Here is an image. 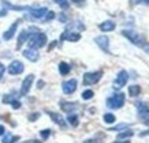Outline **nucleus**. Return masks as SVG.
Returning a JSON list of instances; mask_svg holds the SVG:
<instances>
[{
	"label": "nucleus",
	"mask_w": 149,
	"mask_h": 143,
	"mask_svg": "<svg viewBox=\"0 0 149 143\" xmlns=\"http://www.w3.org/2000/svg\"><path fill=\"white\" fill-rule=\"evenodd\" d=\"M47 44V36L41 31H37L33 34V37L29 41V48H33V49H38V48H42L44 45Z\"/></svg>",
	"instance_id": "obj_2"
},
{
	"label": "nucleus",
	"mask_w": 149,
	"mask_h": 143,
	"mask_svg": "<svg viewBox=\"0 0 149 143\" xmlns=\"http://www.w3.org/2000/svg\"><path fill=\"white\" fill-rule=\"evenodd\" d=\"M56 44H58L56 41H54V42H51V45H49V48H48V50H51V49H52V48H54V46H55V45H56Z\"/></svg>",
	"instance_id": "obj_35"
},
{
	"label": "nucleus",
	"mask_w": 149,
	"mask_h": 143,
	"mask_svg": "<svg viewBox=\"0 0 149 143\" xmlns=\"http://www.w3.org/2000/svg\"><path fill=\"white\" fill-rule=\"evenodd\" d=\"M85 143H97V142L93 140V139H89V140H85Z\"/></svg>",
	"instance_id": "obj_38"
},
{
	"label": "nucleus",
	"mask_w": 149,
	"mask_h": 143,
	"mask_svg": "<svg viewBox=\"0 0 149 143\" xmlns=\"http://www.w3.org/2000/svg\"><path fill=\"white\" fill-rule=\"evenodd\" d=\"M42 85H44V82H38V83H37V86H38V89H41V87H42Z\"/></svg>",
	"instance_id": "obj_39"
},
{
	"label": "nucleus",
	"mask_w": 149,
	"mask_h": 143,
	"mask_svg": "<svg viewBox=\"0 0 149 143\" xmlns=\"http://www.w3.org/2000/svg\"><path fill=\"white\" fill-rule=\"evenodd\" d=\"M137 3H142V4H148L149 6V0H137Z\"/></svg>",
	"instance_id": "obj_34"
},
{
	"label": "nucleus",
	"mask_w": 149,
	"mask_h": 143,
	"mask_svg": "<svg viewBox=\"0 0 149 143\" xmlns=\"http://www.w3.org/2000/svg\"><path fill=\"white\" fill-rule=\"evenodd\" d=\"M103 76V71H96V72H88L84 75V85H95L101 79Z\"/></svg>",
	"instance_id": "obj_4"
},
{
	"label": "nucleus",
	"mask_w": 149,
	"mask_h": 143,
	"mask_svg": "<svg viewBox=\"0 0 149 143\" xmlns=\"http://www.w3.org/2000/svg\"><path fill=\"white\" fill-rule=\"evenodd\" d=\"M25 67H23V64L19 60H15L13 61L11 64L8 66V74L10 75H19V74H22Z\"/></svg>",
	"instance_id": "obj_7"
},
{
	"label": "nucleus",
	"mask_w": 149,
	"mask_h": 143,
	"mask_svg": "<svg viewBox=\"0 0 149 143\" xmlns=\"http://www.w3.org/2000/svg\"><path fill=\"white\" fill-rule=\"evenodd\" d=\"M81 38V34L79 33H70L68 30H66L62 34V37H60V41H64V40H67V41H71V42H75V41H78Z\"/></svg>",
	"instance_id": "obj_12"
},
{
	"label": "nucleus",
	"mask_w": 149,
	"mask_h": 143,
	"mask_svg": "<svg viewBox=\"0 0 149 143\" xmlns=\"http://www.w3.org/2000/svg\"><path fill=\"white\" fill-rule=\"evenodd\" d=\"M60 108L63 109L64 112H72L75 108H77V104L75 102H60Z\"/></svg>",
	"instance_id": "obj_18"
},
{
	"label": "nucleus",
	"mask_w": 149,
	"mask_h": 143,
	"mask_svg": "<svg viewBox=\"0 0 149 143\" xmlns=\"http://www.w3.org/2000/svg\"><path fill=\"white\" fill-rule=\"evenodd\" d=\"M4 127H3V125H0V135H3V134H4Z\"/></svg>",
	"instance_id": "obj_36"
},
{
	"label": "nucleus",
	"mask_w": 149,
	"mask_h": 143,
	"mask_svg": "<svg viewBox=\"0 0 149 143\" xmlns=\"http://www.w3.org/2000/svg\"><path fill=\"white\" fill-rule=\"evenodd\" d=\"M49 135H51V130H42L41 131V138L42 139H47Z\"/></svg>",
	"instance_id": "obj_28"
},
{
	"label": "nucleus",
	"mask_w": 149,
	"mask_h": 143,
	"mask_svg": "<svg viewBox=\"0 0 149 143\" xmlns=\"http://www.w3.org/2000/svg\"><path fill=\"white\" fill-rule=\"evenodd\" d=\"M54 1L56 3V4L60 6L63 10H67L68 8V1H67V0H54Z\"/></svg>",
	"instance_id": "obj_24"
},
{
	"label": "nucleus",
	"mask_w": 149,
	"mask_h": 143,
	"mask_svg": "<svg viewBox=\"0 0 149 143\" xmlns=\"http://www.w3.org/2000/svg\"><path fill=\"white\" fill-rule=\"evenodd\" d=\"M95 42L99 45V46L104 50V52H105V53L109 55V48H108L109 40H108V37H107V36H99V37H96V38H95Z\"/></svg>",
	"instance_id": "obj_8"
},
{
	"label": "nucleus",
	"mask_w": 149,
	"mask_h": 143,
	"mask_svg": "<svg viewBox=\"0 0 149 143\" xmlns=\"http://www.w3.org/2000/svg\"><path fill=\"white\" fill-rule=\"evenodd\" d=\"M77 89V81L75 79H70V81L63 83V91L64 94H72Z\"/></svg>",
	"instance_id": "obj_10"
},
{
	"label": "nucleus",
	"mask_w": 149,
	"mask_h": 143,
	"mask_svg": "<svg viewBox=\"0 0 149 143\" xmlns=\"http://www.w3.org/2000/svg\"><path fill=\"white\" fill-rule=\"evenodd\" d=\"M47 113H48V115L51 116V119H52V120H54L55 123H56V124L60 125V127H64V125H66V121H64V119H63L62 116H60L59 113L49 112V111H47Z\"/></svg>",
	"instance_id": "obj_16"
},
{
	"label": "nucleus",
	"mask_w": 149,
	"mask_h": 143,
	"mask_svg": "<svg viewBox=\"0 0 149 143\" xmlns=\"http://www.w3.org/2000/svg\"><path fill=\"white\" fill-rule=\"evenodd\" d=\"M22 143H41L38 140H29V142H22Z\"/></svg>",
	"instance_id": "obj_37"
},
{
	"label": "nucleus",
	"mask_w": 149,
	"mask_h": 143,
	"mask_svg": "<svg viewBox=\"0 0 149 143\" xmlns=\"http://www.w3.org/2000/svg\"><path fill=\"white\" fill-rule=\"evenodd\" d=\"M82 98H84V99L93 98V91H92V90H85V91L82 93Z\"/></svg>",
	"instance_id": "obj_25"
},
{
	"label": "nucleus",
	"mask_w": 149,
	"mask_h": 143,
	"mask_svg": "<svg viewBox=\"0 0 149 143\" xmlns=\"http://www.w3.org/2000/svg\"><path fill=\"white\" fill-rule=\"evenodd\" d=\"M133 135H134V132H133V131L127 130V131H125V132H122V134H119V135H118V139H122V138H130V136H133Z\"/></svg>",
	"instance_id": "obj_23"
},
{
	"label": "nucleus",
	"mask_w": 149,
	"mask_h": 143,
	"mask_svg": "<svg viewBox=\"0 0 149 143\" xmlns=\"http://www.w3.org/2000/svg\"><path fill=\"white\" fill-rule=\"evenodd\" d=\"M125 105V94L123 93H118L115 95H111L107 99V106L109 109H119Z\"/></svg>",
	"instance_id": "obj_3"
},
{
	"label": "nucleus",
	"mask_w": 149,
	"mask_h": 143,
	"mask_svg": "<svg viewBox=\"0 0 149 143\" xmlns=\"http://www.w3.org/2000/svg\"><path fill=\"white\" fill-rule=\"evenodd\" d=\"M10 104L13 105V108H14V109H19V108H21V102H19L18 99H15V98H14V99H13V101H11V102H10Z\"/></svg>",
	"instance_id": "obj_27"
},
{
	"label": "nucleus",
	"mask_w": 149,
	"mask_h": 143,
	"mask_svg": "<svg viewBox=\"0 0 149 143\" xmlns=\"http://www.w3.org/2000/svg\"><path fill=\"white\" fill-rule=\"evenodd\" d=\"M122 34L125 37H127V38H129V40H130L134 45L142 48L146 53H149V42L145 40L142 36H140V33L133 31V30H122Z\"/></svg>",
	"instance_id": "obj_1"
},
{
	"label": "nucleus",
	"mask_w": 149,
	"mask_h": 143,
	"mask_svg": "<svg viewBox=\"0 0 149 143\" xmlns=\"http://www.w3.org/2000/svg\"><path fill=\"white\" fill-rule=\"evenodd\" d=\"M115 22H112V21H105V22H103L101 25H100V30L101 31H111L115 29Z\"/></svg>",
	"instance_id": "obj_17"
},
{
	"label": "nucleus",
	"mask_w": 149,
	"mask_h": 143,
	"mask_svg": "<svg viewBox=\"0 0 149 143\" xmlns=\"http://www.w3.org/2000/svg\"><path fill=\"white\" fill-rule=\"evenodd\" d=\"M103 120L107 123V124H112V123H115V120H116V117L113 116V115H111V113H107V115H104Z\"/></svg>",
	"instance_id": "obj_21"
},
{
	"label": "nucleus",
	"mask_w": 149,
	"mask_h": 143,
	"mask_svg": "<svg viewBox=\"0 0 149 143\" xmlns=\"http://www.w3.org/2000/svg\"><path fill=\"white\" fill-rule=\"evenodd\" d=\"M127 81H129V74H127V71L122 70L118 74L116 79L113 81V89H122L123 86L127 83Z\"/></svg>",
	"instance_id": "obj_6"
},
{
	"label": "nucleus",
	"mask_w": 149,
	"mask_h": 143,
	"mask_svg": "<svg viewBox=\"0 0 149 143\" xmlns=\"http://www.w3.org/2000/svg\"><path fill=\"white\" fill-rule=\"evenodd\" d=\"M145 135H149V130L146 131V132H142V134H141V136H145Z\"/></svg>",
	"instance_id": "obj_40"
},
{
	"label": "nucleus",
	"mask_w": 149,
	"mask_h": 143,
	"mask_svg": "<svg viewBox=\"0 0 149 143\" xmlns=\"http://www.w3.org/2000/svg\"><path fill=\"white\" fill-rule=\"evenodd\" d=\"M137 113H138V117L144 123H148L149 121V105L146 102L137 104Z\"/></svg>",
	"instance_id": "obj_5"
},
{
	"label": "nucleus",
	"mask_w": 149,
	"mask_h": 143,
	"mask_svg": "<svg viewBox=\"0 0 149 143\" xmlns=\"http://www.w3.org/2000/svg\"><path fill=\"white\" fill-rule=\"evenodd\" d=\"M23 56L27 60H30V61H37L38 60V52H37V49H33V48H29V49L23 50Z\"/></svg>",
	"instance_id": "obj_14"
},
{
	"label": "nucleus",
	"mask_w": 149,
	"mask_h": 143,
	"mask_svg": "<svg viewBox=\"0 0 149 143\" xmlns=\"http://www.w3.org/2000/svg\"><path fill=\"white\" fill-rule=\"evenodd\" d=\"M126 127H127V124H119L115 128H111L109 131H119V130H122V128H126Z\"/></svg>",
	"instance_id": "obj_29"
},
{
	"label": "nucleus",
	"mask_w": 149,
	"mask_h": 143,
	"mask_svg": "<svg viewBox=\"0 0 149 143\" xmlns=\"http://www.w3.org/2000/svg\"><path fill=\"white\" fill-rule=\"evenodd\" d=\"M75 4H78V6H84L85 4V0H72Z\"/></svg>",
	"instance_id": "obj_32"
},
{
	"label": "nucleus",
	"mask_w": 149,
	"mask_h": 143,
	"mask_svg": "<svg viewBox=\"0 0 149 143\" xmlns=\"http://www.w3.org/2000/svg\"><path fill=\"white\" fill-rule=\"evenodd\" d=\"M4 66H3V64H1V63H0V79H1V76H3V74H4Z\"/></svg>",
	"instance_id": "obj_31"
},
{
	"label": "nucleus",
	"mask_w": 149,
	"mask_h": 143,
	"mask_svg": "<svg viewBox=\"0 0 149 143\" xmlns=\"http://www.w3.org/2000/svg\"><path fill=\"white\" fill-rule=\"evenodd\" d=\"M54 18H55V12H54V11H48L42 21H44V22H49V21H52Z\"/></svg>",
	"instance_id": "obj_26"
},
{
	"label": "nucleus",
	"mask_w": 149,
	"mask_h": 143,
	"mask_svg": "<svg viewBox=\"0 0 149 143\" xmlns=\"http://www.w3.org/2000/svg\"><path fill=\"white\" fill-rule=\"evenodd\" d=\"M18 25H19V21L14 22L13 25H11V27H10L8 30H7V31L4 33V34H3V38H4L6 41L11 40V38L14 37V34H15V31H17V27H18Z\"/></svg>",
	"instance_id": "obj_15"
},
{
	"label": "nucleus",
	"mask_w": 149,
	"mask_h": 143,
	"mask_svg": "<svg viewBox=\"0 0 149 143\" xmlns=\"http://www.w3.org/2000/svg\"><path fill=\"white\" fill-rule=\"evenodd\" d=\"M30 37H32L30 29H29V30H22L21 31V34H19V37H18V45H17V49H19V48H21V46H22V45L25 44Z\"/></svg>",
	"instance_id": "obj_13"
},
{
	"label": "nucleus",
	"mask_w": 149,
	"mask_h": 143,
	"mask_svg": "<svg viewBox=\"0 0 149 143\" xmlns=\"http://www.w3.org/2000/svg\"><path fill=\"white\" fill-rule=\"evenodd\" d=\"M33 81H34V75H32V74L25 78V81L22 82V89H21V94H22V95H26V94L29 93V90L32 87Z\"/></svg>",
	"instance_id": "obj_9"
},
{
	"label": "nucleus",
	"mask_w": 149,
	"mask_h": 143,
	"mask_svg": "<svg viewBox=\"0 0 149 143\" xmlns=\"http://www.w3.org/2000/svg\"><path fill=\"white\" fill-rule=\"evenodd\" d=\"M140 93H141V87L138 85H133L129 87V94H130L131 97H137Z\"/></svg>",
	"instance_id": "obj_20"
},
{
	"label": "nucleus",
	"mask_w": 149,
	"mask_h": 143,
	"mask_svg": "<svg viewBox=\"0 0 149 143\" xmlns=\"http://www.w3.org/2000/svg\"><path fill=\"white\" fill-rule=\"evenodd\" d=\"M67 120H68V123H70L72 127H77L78 125V117L75 116V115H70V116L67 117Z\"/></svg>",
	"instance_id": "obj_22"
},
{
	"label": "nucleus",
	"mask_w": 149,
	"mask_h": 143,
	"mask_svg": "<svg viewBox=\"0 0 149 143\" xmlns=\"http://www.w3.org/2000/svg\"><path fill=\"white\" fill-rule=\"evenodd\" d=\"M59 19H60V21H62V22H66V21H67V17H66V15H64V14H62V15H60V17H59Z\"/></svg>",
	"instance_id": "obj_33"
},
{
	"label": "nucleus",
	"mask_w": 149,
	"mask_h": 143,
	"mask_svg": "<svg viewBox=\"0 0 149 143\" xmlns=\"http://www.w3.org/2000/svg\"><path fill=\"white\" fill-rule=\"evenodd\" d=\"M30 10V14H32L33 18L36 19H44V17L47 15L48 10L45 7H40V8H29Z\"/></svg>",
	"instance_id": "obj_11"
},
{
	"label": "nucleus",
	"mask_w": 149,
	"mask_h": 143,
	"mask_svg": "<svg viewBox=\"0 0 149 143\" xmlns=\"http://www.w3.org/2000/svg\"><path fill=\"white\" fill-rule=\"evenodd\" d=\"M113 143H130V142H113Z\"/></svg>",
	"instance_id": "obj_41"
},
{
	"label": "nucleus",
	"mask_w": 149,
	"mask_h": 143,
	"mask_svg": "<svg viewBox=\"0 0 149 143\" xmlns=\"http://www.w3.org/2000/svg\"><path fill=\"white\" fill-rule=\"evenodd\" d=\"M70 70H71V67L68 66L67 63H60V64H59V72H60L62 75H67L68 72H70Z\"/></svg>",
	"instance_id": "obj_19"
},
{
	"label": "nucleus",
	"mask_w": 149,
	"mask_h": 143,
	"mask_svg": "<svg viewBox=\"0 0 149 143\" xmlns=\"http://www.w3.org/2000/svg\"><path fill=\"white\" fill-rule=\"evenodd\" d=\"M38 117H40V115H38V113H33V115H30V116H29V120H30V121H36V119H38Z\"/></svg>",
	"instance_id": "obj_30"
}]
</instances>
